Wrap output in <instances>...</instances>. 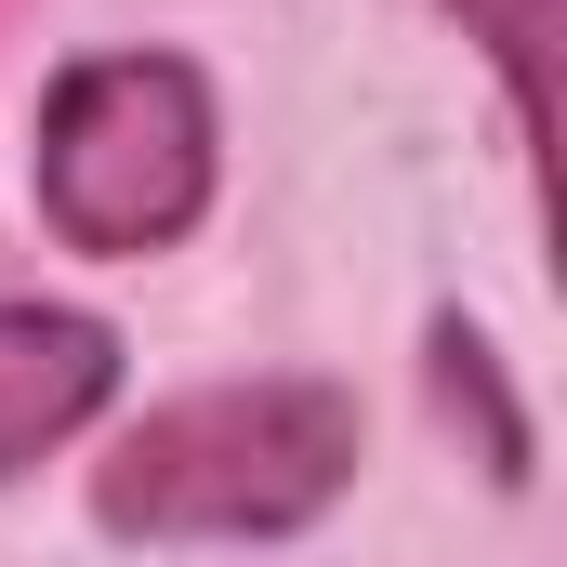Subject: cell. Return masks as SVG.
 I'll return each mask as SVG.
<instances>
[{"instance_id": "277c9868", "label": "cell", "mask_w": 567, "mask_h": 567, "mask_svg": "<svg viewBox=\"0 0 567 567\" xmlns=\"http://www.w3.org/2000/svg\"><path fill=\"white\" fill-rule=\"evenodd\" d=\"M462 40L502 66V106H515V145L555 133V40H567V0H449Z\"/></svg>"}, {"instance_id": "7a4b0ae2", "label": "cell", "mask_w": 567, "mask_h": 567, "mask_svg": "<svg viewBox=\"0 0 567 567\" xmlns=\"http://www.w3.org/2000/svg\"><path fill=\"white\" fill-rule=\"evenodd\" d=\"M40 225L93 265H145L212 212V80L185 53H80L40 93Z\"/></svg>"}, {"instance_id": "3957f363", "label": "cell", "mask_w": 567, "mask_h": 567, "mask_svg": "<svg viewBox=\"0 0 567 567\" xmlns=\"http://www.w3.org/2000/svg\"><path fill=\"white\" fill-rule=\"evenodd\" d=\"M120 396V330L80 303H0V475H27L40 449L93 423Z\"/></svg>"}, {"instance_id": "5b68a950", "label": "cell", "mask_w": 567, "mask_h": 567, "mask_svg": "<svg viewBox=\"0 0 567 567\" xmlns=\"http://www.w3.org/2000/svg\"><path fill=\"white\" fill-rule=\"evenodd\" d=\"M435 383H449V410H462V396H475V423H488V475H528V423H515V410H502V370H488V343H475V330H462V317H449V330H435Z\"/></svg>"}, {"instance_id": "6da1fadb", "label": "cell", "mask_w": 567, "mask_h": 567, "mask_svg": "<svg viewBox=\"0 0 567 567\" xmlns=\"http://www.w3.org/2000/svg\"><path fill=\"white\" fill-rule=\"evenodd\" d=\"M357 488V396L317 370L198 383L93 462V528L120 542H290Z\"/></svg>"}]
</instances>
